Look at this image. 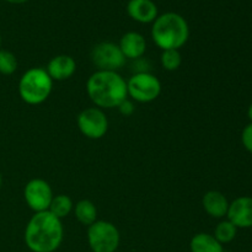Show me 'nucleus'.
Masks as SVG:
<instances>
[{
  "mask_svg": "<svg viewBox=\"0 0 252 252\" xmlns=\"http://www.w3.org/2000/svg\"><path fill=\"white\" fill-rule=\"evenodd\" d=\"M241 142H243L244 148L252 154V123L246 126L241 134Z\"/></svg>",
  "mask_w": 252,
  "mask_h": 252,
  "instance_id": "nucleus-21",
  "label": "nucleus"
},
{
  "mask_svg": "<svg viewBox=\"0 0 252 252\" xmlns=\"http://www.w3.org/2000/svg\"><path fill=\"white\" fill-rule=\"evenodd\" d=\"M236 233H238V228L230 220H223L216 226L213 236L221 245H224V244L231 243L235 239Z\"/></svg>",
  "mask_w": 252,
  "mask_h": 252,
  "instance_id": "nucleus-18",
  "label": "nucleus"
},
{
  "mask_svg": "<svg viewBox=\"0 0 252 252\" xmlns=\"http://www.w3.org/2000/svg\"><path fill=\"white\" fill-rule=\"evenodd\" d=\"M228 220L238 229L252 228V197L243 196L229 203Z\"/></svg>",
  "mask_w": 252,
  "mask_h": 252,
  "instance_id": "nucleus-10",
  "label": "nucleus"
},
{
  "mask_svg": "<svg viewBox=\"0 0 252 252\" xmlns=\"http://www.w3.org/2000/svg\"><path fill=\"white\" fill-rule=\"evenodd\" d=\"M53 80L46 69L31 68L22 74L19 81V95L27 105H41L49 97Z\"/></svg>",
  "mask_w": 252,
  "mask_h": 252,
  "instance_id": "nucleus-4",
  "label": "nucleus"
},
{
  "mask_svg": "<svg viewBox=\"0 0 252 252\" xmlns=\"http://www.w3.org/2000/svg\"><path fill=\"white\" fill-rule=\"evenodd\" d=\"M248 116H249V118H250V121L252 123V103H251L250 107H249V110H248Z\"/></svg>",
  "mask_w": 252,
  "mask_h": 252,
  "instance_id": "nucleus-24",
  "label": "nucleus"
},
{
  "mask_svg": "<svg viewBox=\"0 0 252 252\" xmlns=\"http://www.w3.org/2000/svg\"><path fill=\"white\" fill-rule=\"evenodd\" d=\"M46 70L52 80H68L76 71V62L73 57L66 56V54H59L49 61Z\"/></svg>",
  "mask_w": 252,
  "mask_h": 252,
  "instance_id": "nucleus-11",
  "label": "nucleus"
},
{
  "mask_svg": "<svg viewBox=\"0 0 252 252\" xmlns=\"http://www.w3.org/2000/svg\"><path fill=\"white\" fill-rule=\"evenodd\" d=\"M2 186V175H1V171H0V189H1Z\"/></svg>",
  "mask_w": 252,
  "mask_h": 252,
  "instance_id": "nucleus-25",
  "label": "nucleus"
},
{
  "mask_svg": "<svg viewBox=\"0 0 252 252\" xmlns=\"http://www.w3.org/2000/svg\"><path fill=\"white\" fill-rule=\"evenodd\" d=\"M79 130L89 139H100L107 133L108 120L98 107H89L81 111L76 118Z\"/></svg>",
  "mask_w": 252,
  "mask_h": 252,
  "instance_id": "nucleus-8",
  "label": "nucleus"
},
{
  "mask_svg": "<svg viewBox=\"0 0 252 252\" xmlns=\"http://www.w3.org/2000/svg\"><path fill=\"white\" fill-rule=\"evenodd\" d=\"M17 58L12 52L6 49H0V74L2 75H11L16 71Z\"/></svg>",
  "mask_w": 252,
  "mask_h": 252,
  "instance_id": "nucleus-20",
  "label": "nucleus"
},
{
  "mask_svg": "<svg viewBox=\"0 0 252 252\" xmlns=\"http://www.w3.org/2000/svg\"><path fill=\"white\" fill-rule=\"evenodd\" d=\"M118 110H120V112L122 113L123 116H130L133 115V112H134L135 107H134V103L132 102V101H129L128 98H126L123 102H121V105L118 106Z\"/></svg>",
  "mask_w": 252,
  "mask_h": 252,
  "instance_id": "nucleus-22",
  "label": "nucleus"
},
{
  "mask_svg": "<svg viewBox=\"0 0 252 252\" xmlns=\"http://www.w3.org/2000/svg\"><path fill=\"white\" fill-rule=\"evenodd\" d=\"M91 62L97 70L117 71L126 64L120 46L113 42H101L91 51Z\"/></svg>",
  "mask_w": 252,
  "mask_h": 252,
  "instance_id": "nucleus-7",
  "label": "nucleus"
},
{
  "mask_svg": "<svg viewBox=\"0 0 252 252\" xmlns=\"http://www.w3.org/2000/svg\"><path fill=\"white\" fill-rule=\"evenodd\" d=\"M5 1L10 2V4H24V2L29 1V0H5Z\"/></svg>",
  "mask_w": 252,
  "mask_h": 252,
  "instance_id": "nucleus-23",
  "label": "nucleus"
},
{
  "mask_svg": "<svg viewBox=\"0 0 252 252\" xmlns=\"http://www.w3.org/2000/svg\"><path fill=\"white\" fill-rule=\"evenodd\" d=\"M202 204L208 216L212 218H224L228 213L229 202L226 197L219 191H208L203 196Z\"/></svg>",
  "mask_w": 252,
  "mask_h": 252,
  "instance_id": "nucleus-14",
  "label": "nucleus"
},
{
  "mask_svg": "<svg viewBox=\"0 0 252 252\" xmlns=\"http://www.w3.org/2000/svg\"><path fill=\"white\" fill-rule=\"evenodd\" d=\"M63 236L62 220L48 211L34 213L25 229V244L32 252L58 250Z\"/></svg>",
  "mask_w": 252,
  "mask_h": 252,
  "instance_id": "nucleus-1",
  "label": "nucleus"
},
{
  "mask_svg": "<svg viewBox=\"0 0 252 252\" xmlns=\"http://www.w3.org/2000/svg\"><path fill=\"white\" fill-rule=\"evenodd\" d=\"M152 38L162 51L180 49L189 38V24L176 12L162 14L153 22Z\"/></svg>",
  "mask_w": 252,
  "mask_h": 252,
  "instance_id": "nucleus-3",
  "label": "nucleus"
},
{
  "mask_svg": "<svg viewBox=\"0 0 252 252\" xmlns=\"http://www.w3.org/2000/svg\"><path fill=\"white\" fill-rule=\"evenodd\" d=\"M86 93L98 108H115L128 97L127 81L117 71L96 70L86 83Z\"/></svg>",
  "mask_w": 252,
  "mask_h": 252,
  "instance_id": "nucleus-2",
  "label": "nucleus"
},
{
  "mask_svg": "<svg viewBox=\"0 0 252 252\" xmlns=\"http://www.w3.org/2000/svg\"><path fill=\"white\" fill-rule=\"evenodd\" d=\"M0 47H1V36H0ZM1 49V48H0Z\"/></svg>",
  "mask_w": 252,
  "mask_h": 252,
  "instance_id": "nucleus-26",
  "label": "nucleus"
},
{
  "mask_svg": "<svg viewBox=\"0 0 252 252\" xmlns=\"http://www.w3.org/2000/svg\"><path fill=\"white\" fill-rule=\"evenodd\" d=\"M189 250L191 252H224V248L213 235L199 233L191 239Z\"/></svg>",
  "mask_w": 252,
  "mask_h": 252,
  "instance_id": "nucleus-15",
  "label": "nucleus"
},
{
  "mask_svg": "<svg viewBox=\"0 0 252 252\" xmlns=\"http://www.w3.org/2000/svg\"><path fill=\"white\" fill-rule=\"evenodd\" d=\"M127 93L137 102H152L161 94V83L149 71H138L127 81Z\"/></svg>",
  "mask_w": 252,
  "mask_h": 252,
  "instance_id": "nucleus-6",
  "label": "nucleus"
},
{
  "mask_svg": "<svg viewBox=\"0 0 252 252\" xmlns=\"http://www.w3.org/2000/svg\"><path fill=\"white\" fill-rule=\"evenodd\" d=\"M120 48L126 59H139L147 51V41L138 32H127L120 41Z\"/></svg>",
  "mask_w": 252,
  "mask_h": 252,
  "instance_id": "nucleus-13",
  "label": "nucleus"
},
{
  "mask_svg": "<svg viewBox=\"0 0 252 252\" xmlns=\"http://www.w3.org/2000/svg\"><path fill=\"white\" fill-rule=\"evenodd\" d=\"M127 12L134 21L150 24L158 17V6L153 0H129Z\"/></svg>",
  "mask_w": 252,
  "mask_h": 252,
  "instance_id": "nucleus-12",
  "label": "nucleus"
},
{
  "mask_svg": "<svg viewBox=\"0 0 252 252\" xmlns=\"http://www.w3.org/2000/svg\"><path fill=\"white\" fill-rule=\"evenodd\" d=\"M24 198L27 206L34 213L48 211L53 198V191L47 181L42 179H33L26 184L24 189Z\"/></svg>",
  "mask_w": 252,
  "mask_h": 252,
  "instance_id": "nucleus-9",
  "label": "nucleus"
},
{
  "mask_svg": "<svg viewBox=\"0 0 252 252\" xmlns=\"http://www.w3.org/2000/svg\"><path fill=\"white\" fill-rule=\"evenodd\" d=\"M74 216L79 223L90 226L97 220V209L96 206L89 199H81L74 207Z\"/></svg>",
  "mask_w": 252,
  "mask_h": 252,
  "instance_id": "nucleus-16",
  "label": "nucleus"
},
{
  "mask_svg": "<svg viewBox=\"0 0 252 252\" xmlns=\"http://www.w3.org/2000/svg\"><path fill=\"white\" fill-rule=\"evenodd\" d=\"M160 62L165 70L175 71L181 66L182 56L179 49H167V51H162Z\"/></svg>",
  "mask_w": 252,
  "mask_h": 252,
  "instance_id": "nucleus-19",
  "label": "nucleus"
},
{
  "mask_svg": "<svg viewBox=\"0 0 252 252\" xmlns=\"http://www.w3.org/2000/svg\"><path fill=\"white\" fill-rule=\"evenodd\" d=\"M88 243L93 252H116L121 243L118 229L106 220H96L88 226Z\"/></svg>",
  "mask_w": 252,
  "mask_h": 252,
  "instance_id": "nucleus-5",
  "label": "nucleus"
},
{
  "mask_svg": "<svg viewBox=\"0 0 252 252\" xmlns=\"http://www.w3.org/2000/svg\"><path fill=\"white\" fill-rule=\"evenodd\" d=\"M73 208L74 204L70 197L66 196V194H58V196H53V198H52L48 212H51L54 217L62 220L70 214Z\"/></svg>",
  "mask_w": 252,
  "mask_h": 252,
  "instance_id": "nucleus-17",
  "label": "nucleus"
}]
</instances>
